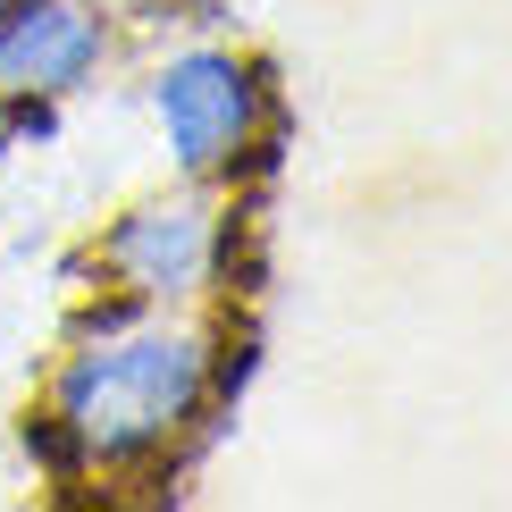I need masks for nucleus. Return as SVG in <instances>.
<instances>
[{
    "label": "nucleus",
    "instance_id": "obj_1",
    "mask_svg": "<svg viewBox=\"0 0 512 512\" xmlns=\"http://www.w3.org/2000/svg\"><path fill=\"white\" fill-rule=\"evenodd\" d=\"M210 395V345L168 319H101L84 345L59 361L51 412L26 429V445L59 479L76 471H126L152 462Z\"/></svg>",
    "mask_w": 512,
    "mask_h": 512
},
{
    "label": "nucleus",
    "instance_id": "obj_2",
    "mask_svg": "<svg viewBox=\"0 0 512 512\" xmlns=\"http://www.w3.org/2000/svg\"><path fill=\"white\" fill-rule=\"evenodd\" d=\"M152 118L160 143L185 177H236L261 135V68L236 51H177L152 76Z\"/></svg>",
    "mask_w": 512,
    "mask_h": 512
},
{
    "label": "nucleus",
    "instance_id": "obj_3",
    "mask_svg": "<svg viewBox=\"0 0 512 512\" xmlns=\"http://www.w3.org/2000/svg\"><path fill=\"white\" fill-rule=\"evenodd\" d=\"M210 261H219V210H210L202 194L135 202L110 236H101V269H110L118 294H135V303H177V294H202Z\"/></svg>",
    "mask_w": 512,
    "mask_h": 512
},
{
    "label": "nucleus",
    "instance_id": "obj_4",
    "mask_svg": "<svg viewBox=\"0 0 512 512\" xmlns=\"http://www.w3.org/2000/svg\"><path fill=\"white\" fill-rule=\"evenodd\" d=\"M110 51L93 0H0V93L26 101H59Z\"/></svg>",
    "mask_w": 512,
    "mask_h": 512
}]
</instances>
